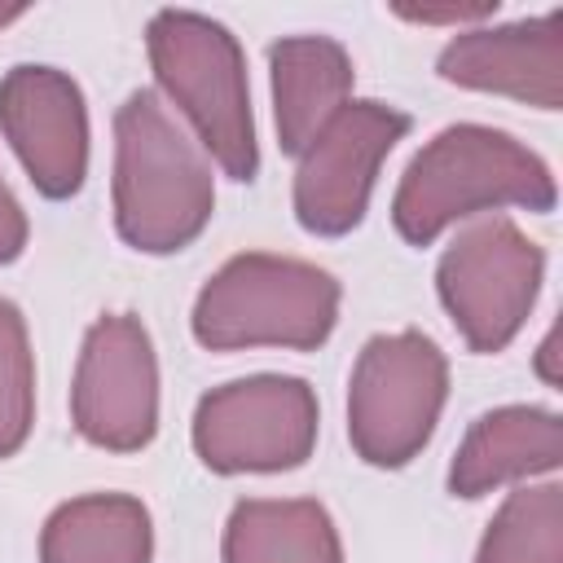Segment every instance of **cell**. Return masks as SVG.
Segmentation results:
<instances>
[{"instance_id":"obj_1","label":"cell","mask_w":563,"mask_h":563,"mask_svg":"<svg viewBox=\"0 0 563 563\" xmlns=\"http://www.w3.org/2000/svg\"><path fill=\"white\" fill-rule=\"evenodd\" d=\"M554 202V172L537 150L488 123H453L409 158L391 198V224L409 246H427L457 220L497 207L541 216Z\"/></svg>"},{"instance_id":"obj_2","label":"cell","mask_w":563,"mask_h":563,"mask_svg":"<svg viewBox=\"0 0 563 563\" xmlns=\"http://www.w3.org/2000/svg\"><path fill=\"white\" fill-rule=\"evenodd\" d=\"M216 211V176L167 106L136 88L114 110V229L132 251L172 255Z\"/></svg>"},{"instance_id":"obj_3","label":"cell","mask_w":563,"mask_h":563,"mask_svg":"<svg viewBox=\"0 0 563 563\" xmlns=\"http://www.w3.org/2000/svg\"><path fill=\"white\" fill-rule=\"evenodd\" d=\"M150 70L229 180H255L260 145L238 35L194 9H158L145 26Z\"/></svg>"},{"instance_id":"obj_4","label":"cell","mask_w":563,"mask_h":563,"mask_svg":"<svg viewBox=\"0 0 563 563\" xmlns=\"http://www.w3.org/2000/svg\"><path fill=\"white\" fill-rule=\"evenodd\" d=\"M339 282L295 255L242 251L224 260L194 299V339L211 352L321 347L339 321Z\"/></svg>"},{"instance_id":"obj_5","label":"cell","mask_w":563,"mask_h":563,"mask_svg":"<svg viewBox=\"0 0 563 563\" xmlns=\"http://www.w3.org/2000/svg\"><path fill=\"white\" fill-rule=\"evenodd\" d=\"M449 400V361L422 330L374 334L347 378V440L361 462L396 471L435 435Z\"/></svg>"},{"instance_id":"obj_6","label":"cell","mask_w":563,"mask_h":563,"mask_svg":"<svg viewBox=\"0 0 563 563\" xmlns=\"http://www.w3.org/2000/svg\"><path fill=\"white\" fill-rule=\"evenodd\" d=\"M541 277L545 255L510 216L475 220L435 264L440 303L471 352H501L523 330Z\"/></svg>"},{"instance_id":"obj_7","label":"cell","mask_w":563,"mask_h":563,"mask_svg":"<svg viewBox=\"0 0 563 563\" xmlns=\"http://www.w3.org/2000/svg\"><path fill=\"white\" fill-rule=\"evenodd\" d=\"M317 391L290 374H251L194 409V453L216 475L295 471L317 444Z\"/></svg>"},{"instance_id":"obj_8","label":"cell","mask_w":563,"mask_h":563,"mask_svg":"<svg viewBox=\"0 0 563 563\" xmlns=\"http://www.w3.org/2000/svg\"><path fill=\"white\" fill-rule=\"evenodd\" d=\"M75 431L110 453H136L158 431V361L150 330L132 312L97 317L84 334L75 387Z\"/></svg>"},{"instance_id":"obj_9","label":"cell","mask_w":563,"mask_h":563,"mask_svg":"<svg viewBox=\"0 0 563 563\" xmlns=\"http://www.w3.org/2000/svg\"><path fill=\"white\" fill-rule=\"evenodd\" d=\"M409 114L383 101H347L299 154L295 220L317 238H343L365 220L383 158L405 141Z\"/></svg>"},{"instance_id":"obj_10","label":"cell","mask_w":563,"mask_h":563,"mask_svg":"<svg viewBox=\"0 0 563 563\" xmlns=\"http://www.w3.org/2000/svg\"><path fill=\"white\" fill-rule=\"evenodd\" d=\"M0 132L44 198L79 194L88 176V106L66 70L35 62L4 70Z\"/></svg>"},{"instance_id":"obj_11","label":"cell","mask_w":563,"mask_h":563,"mask_svg":"<svg viewBox=\"0 0 563 563\" xmlns=\"http://www.w3.org/2000/svg\"><path fill=\"white\" fill-rule=\"evenodd\" d=\"M440 79L510 97L537 110L563 106V13L550 9L541 18H519L506 26H471L457 31L440 62Z\"/></svg>"},{"instance_id":"obj_12","label":"cell","mask_w":563,"mask_h":563,"mask_svg":"<svg viewBox=\"0 0 563 563\" xmlns=\"http://www.w3.org/2000/svg\"><path fill=\"white\" fill-rule=\"evenodd\" d=\"M563 462V422L554 409L537 405H501L471 422L453 462L449 493L484 497L501 484H519L532 475H550Z\"/></svg>"},{"instance_id":"obj_13","label":"cell","mask_w":563,"mask_h":563,"mask_svg":"<svg viewBox=\"0 0 563 563\" xmlns=\"http://www.w3.org/2000/svg\"><path fill=\"white\" fill-rule=\"evenodd\" d=\"M273 119L286 154H303L321 128L352 101V57L330 35H286L268 48Z\"/></svg>"},{"instance_id":"obj_14","label":"cell","mask_w":563,"mask_h":563,"mask_svg":"<svg viewBox=\"0 0 563 563\" xmlns=\"http://www.w3.org/2000/svg\"><path fill=\"white\" fill-rule=\"evenodd\" d=\"M154 523L141 497L88 493L62 501L40 532V563H150Z\"/></svg>"},{"instance_id":"obj_15","label":"cell","mask_w":563,"mask_h":563,"mask_svg":"<svg viewBox=\"0 0 563 563\" xmlns=\"http://www.w3.org/2000/svg\"><path fill=\"white\" fill-rule=\"evenodd\" d=\"M224 563H343V541L312 497H246L224 523Z\"/></svg>"},{"instance_id":"obj_16","label":"cell","mask_w":563,"mask_h":563,"mask_svg":"<svg viewBox=\"0 0 563 563\" xmlns=\"http://www.w3.org/2000/svg\"><path fill=\"white\" fill-rule=\"evenodd\" d=\"M475 563H563V488L519 484L488 519Z\"/></svg>"},{"instance_id":"obj_17","label":"cell","mask_w":563,"mask_h":563,"mask_svg":"<svg viewBox=\"0 0 563 563\" xmlns=\"http://www.w3.org/2000/svg\"><path fill=\"white\" fill-rule=\"evenodd\" d=\"M35 422V356L26 321L13 299L0 295V457H13Z\"/></svg>"},{"instance_id":"obj_18","label":"cell","mask_w":563,"mask_h":563,"mask_svg":"<svg viewBox=\"0 0 563 563\" xmlns=\"http://www.w3.org/2000/svg\"><path fill=\"white\" fill-rule=\"evenodd\" d=\"M22 246H26V211L13 198V189L0 180V264L18 260Z\"/></svg>"},{"instance_id":"obj_19","label":"cell","mask_w":563,"mask_h":563,"mask_svg":"<svg viewBox=\"0 0 563 563\" xmlns=\"http://www.w3.org/2000/svg\"><path fill=\"white\" fill-rule=\"evenodd\" d=\"M400 18H409V22H422V26H435V22H484V18H493L497 13V0H479V4H435V9H396Z\"/></svg>"},{"instance_id":"obj_20","label":"cell","mask_w":563,"mask_h":563,"mask_svg":"<svg viewBox=\"0 0 563 563\" xmlns=\"http://www.w3.org/2000/svg\"><path fill=\"white\" fill-rule=\"evenodd\" d=\"M554 339H559V330H550V334L541 339V347H537V369H541L545 383H559V369H554Z\"/></svg>"},{"instance_id":"obj_21","label":"cell","mask_w":563,"mask_h":563,"mask_svg":"<svg viewBox=\"0 0 563 563\" xmlns=\"http://www.w3.org/2000/svg\"><path fill=\"white\" fill-rule=\"evenodd\" d=\"M26 13V4H0V26H9V22H18Z\"/></svg>"}]
</instances>
